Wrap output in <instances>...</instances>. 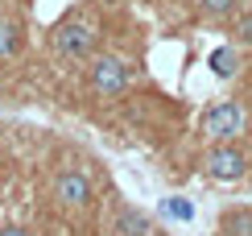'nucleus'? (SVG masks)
<instances>
[{"label":"nucleus","instance_id":"1","mask_svg":"<svg viewBox=\"0 0 252 236\" xmlns=\"http://www.w3.org/2000/svg\"><path fill=\"white\" fill-rule=\"evenodd\" d=\"M95 41H99V29L91 17H66V21H58L50 46H54L58 58H87L95 50Z\"/></svg>","mask_w":252,"mask_h":236},{"label":"nucleus","instance_id":"2","mask_svg":"<svg viewBox=\"0 0 252 236\" xmlns=\"http://www.w3.org/2000/svg\"><path fill=\"white\" fill-rule=\"evenodd\" d=\"M203 170H207L211 182H240V178H248L252 157L236 141H215L207 149V157H203Z\"/></svg>","mask_w":252,"mask_h":236},{"label":"nucleus","instance_id":"3","mask_svg":"<svg viewBox=\"0 0 252 236\" xmlns=\"http://www.w3.org/2000/svg\"><path fill=\"white\" fill-rule=\"evenodd\" d=\"M198 128L211 141H232L236 133H244V108H240V100H211L203 108V116H198Z\"/></svg>","mask_w":252,"mask_h":236},{"label":"nucleus","instance_id":"4","mask_svg":"<svg viewBox=\"0 0 252 236\" xmlns=\"http://www.w3.org/2000/svg\"><path fill=\"white\" fill-rule=\"evenodd\" d=\"M87 83H91V91H95L99 100H116V95L128 91L132 71H128V62L116 58V54H99L91 62V71H87Z\"/></svg>","mask_w":252,"mask_h":236},{"label":"nucleus","instance_id":"5","mask_svg":"<svg viewBox=\"0 0 252 236\" xmlns=\"http://www.w3.org/2000/svg\"><path fill=\"white\" fill-rule=\"evenodd\" d=\"M54 199L62 203V207H70V211L87 207V203H95V178H91L87 170H79V166L62 170V174L54 178Z\"/></svg>","mask_w":252,"mask_h":236},{"label":"nucleus","instance_id":"6","mask_svg":"<svg viewBox=\"0 0 252 236\" xmlns=\"http://www.w3.org/2000/svg\"><path fill=\"white\" fill-rule=\"evenodd\" d=\"M219 232L223 236H252V207H227L219 216Z\"/></svg>","mask_w":252,"mask_h":236},{"label":"nucleus","instance_id":"7","mask_svg":"<svg viewBox=\"0 0 252 236\" xmlns=\"http://www.w3.org/2000/svg\"><path fill=\"white\" fill-rule=\"evenodd\" d=\"M21 54V25L13 17H0V62H13Z\"/></svg>","mask_w":252,"mask_h":236},{"label":"nucleus","instance_id":"8","mask_svg":"<svg viewBox=\"0 0 252 236\" xmlns=\"http://www.w3.org/2000/svg\"><path fill=\"white\" fill-rule=\"evenodd\" d=\"M112 228H116V236H149V220H145L136 207H120Z\"/></svg>","mask_w":252,"mask_h":236},{"label":"nucleus","instance_id":"9","mask_svg":"<svg viewBox=\"0 0 252 236\" xmlns=\"http://www.w3.org/2000/svg\"><path fill=\"white\" fill-rule=\"evenodd\" d=\"M211 67H215V75H223V79H236L240 75V50L236 46H219L211 54Z\"/></svg>","mask_w":252,"mask_h":236},{"label":"nucleus","instance_id":"10","mask_svg":"<svg viewBox=\"0 0 252 236\" xmlns=\"http://www.w3.org/2000/svg\"><path fill=\"white\" fill-rule=\"evenodd\" d=\"M232 46H236V50L252 46V8H248L244 17H236V25H232Z\"/></svg>","mask_w":252,"mask_h":236},{"label":"nucleus","instance_id":"11","mask_svg":"<svg viewBox=\"0 0 252 236\" xmlns=\"http://www.w3.org/2000/svg\"><path fill=\"white\" fill-rule=\"evenodd\" d=\"M165 216H174V220H194V203H190V199H165Z\"/></svg>","mask_w":252,"mask_h":236},{"label":"nucleus","instance_id":"12","mask_svg":"<svg viewBox=\"0 0 252 236\" xmlns=\"http://www.w3.org/2000/svg\"><path fill=\"white\" fill-rule=\"evenodd\" d=\"M198 4H203L211 17H227V13H232V8L240 4V0H198Z\"/></svg>","mask_w":252,"mask_h":236},{"label":"nucleus","instance_id":"13","mask_svg":"<svg viewBox=\"0 0 252 236\" xmlns=\"http://www.w3.org/2000/svg\"><path fill=\"white\" fill-rule=\"evenodd\" d=\"M0 236H29L25 224H0Z\"/></svg>","mask_w":252,"mask_h":236}]
</instances>
